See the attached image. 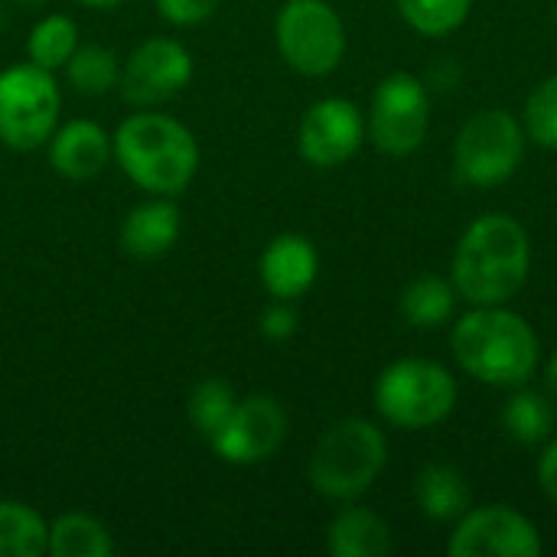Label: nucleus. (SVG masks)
Listing matches in <instances>:
<instances>
[{"label":"nucleus","instance_id":"nucleus-25","mask_svg":"<svg viewBox=\"0 0 557 557\" xmlns=\"http://www.w3.org/2000/svg\"><path fill=\"white\" fill-rule=\"evenodd\" d=\"M235 401H238V398H235V392L228 388V382H222V379H206V382H199V385L193 388V395H189V421H193V428H196L206 441H212V437L222 431V424L228 421Z\"/></svg>","mask_w":557,"mask_h":557},{"label":"nucleus","instance_id":"nucleus-6","mask_svg":"<svg viewBox=\"0 0 557 557\" xmlns=\"http://www.w3.org/2000/svg\"><path fill=\"white\" fill-rule=\"evenodd\" d=\"M59 85L39 65H13L0 72V140L13 150H36L59 121Z\"/></svg>","mask_w":557,"mask_h":557},{"label":"nucleus","instance_id":"nucleus-32","mask_svg":"<svg viewBox=\"0 0 557 557\" xmlns=\"http://www.w3.org/2000/svg\"><path fill=\"white\" fill-rule=\"evenodd\" d=\"M78 3H85V7H117L124 0H78Z\"/></svg>","mask_w":557,"mask_h":557},{"label":"nucleus","instance_id":"nucleus-28","mask_svg":"<svg viewBox=\"0 0 557 557\" xmlns=\"http://www.w3.org/2000/svg\"><path fill=\"white\" fill-rule=\"evenodd\" d=\"M157 10L173 26H196L219 10V0H157Z\"/></svg>","mask_w":557,"mask_h":557},{"label":"nucleus","instance_id":"nucleus-19","mask_svg":"<svg viewBox=\"0 0 557 557\" xmlns=\"http://www.w3.org/2000/svg\"><path fill=\"white\" fill-rule=\"evenodd\" d=\"M49 552L55 557H111L114 542H111V532L98 519L69 512L52 522Z\"/></svg>","mask_w":557,"mask_h":557},{"label":"nucleus","instance_id":"nucleus-29","mask_svg":"<svg viewBox=\"0 0 557 557\" xmlns=\"http://www.w3.org/2000/svg\"><path fill=\"white\" fill-rule=\"evenodd\" d=\"M297 310L290 307V300H277L274 307H268L264 313H261V333L268 336V339H274V343H284V339H290L294 333H297Z\"/></svg>","mask_w":557,"mask_h":557},{"label":"nucleus","instance_id":"nucleus-18","mask_svg":"<svg viewBox=\"0 0 557 557\" xmlns=\"http://www.w3.org/2000/svg\"><path fill=\"white\" fill-rule=\"evenodd\" d=\"M414 496H418V506L428 519H437V522H454L460 519L467 509H470V486L467 480L447 467V463H431L418 473V483H414Z\"/></svg>","mask_w":557,"mask_h":557},{"label":"nucleus","instance_id":"nucleus-22","mask_svg":"<svg viewBox=\"0 0 557 557\" xmlns=\"http://www.w3.org/2000/svg\"><path fill=\"white\" fill-rule=\"evenodd\" d=\"M457 304V287L444 277H421L401 294V313L411 326L431 330L450 320Z\"/></svg>","mask_w":557,"mask_h":557},{"label":"nucleus","instance_id":"nucleus-8","mask_svg":"<svg viewBox=\"0 0 557 557\" xmlns=\"http://www.w3.org/2000/svg\"><path fill=\"white\" fill-rule=\"evenodd\" d=\"M525 153L522 124L509 111H480L473 114L454 144V166L463 183L473 186H496L506 183Z\"/></svg>","mask_w":557,"mask_h":557},{"label":"nucleus","instance_id":"nucleus-20","mask_svg":"<svg viewBox=\"0 0 557 557\" xmlns=\"http://www.w3.org/2000/svg\"><path fill=\"white\" fill-rule=\"evenodd\" d=\"M49 552V525L23 503H0V557H39Z\"/></svg>","mask_w":557,"mask_h":557},{"label":"nucleus","instance_id":"nucleus-17","mask_svg":"<svg viewBox=\"0 0 557 557\" xmlns=\"http://www.w3.org/2000/svg\"><path fill=\"white\" fill-rule=\"evenodd\" d=\"M326 548L333 557H385L392 552V532L375 512L349 506L330 522Z\"/></svg>","mask_w":557,"mask_h":557},{"label":"nucleus","instance_id":"nucleus-2","mask_svg":"<svg viewBox=\"0 0 557 557\" xmlns=\"http://www.w3.org/2000/svg\"><path fill=\"white\" fill-rule=\"evenodd\" d=\"M121 170L153 196L183 193L199 170V144L166 114H131L111 137Z\"/></svg>","mask_w":557,"mask_h":557},{"label":"nucleus","instance_id":"nucleus-27","mask_svg":"<svg viewBox=\"0 0 557 557\" xmlns=\"http://www.w3.org/2000/svg\"><path fill=\"white\" fill-rule=\"evenodd\" d=\"M525 134L539 144L557 150V75L545 78L525 101Z\"/></svg>","mask_w":557,"mask_h":557},{"label":"nucleus","instance_id":"nucleus-23","mask_svg":"<svg viewBox=\"0 0 557 557\" xmlns=\"http://www.w3.org/2000/svg\"><path fill=\"white\" fill-rule=\"evenodd\" d=\"M26 49H29V62L33 65L46 69V72L62 69L72 59V52L78 49V26H75V20L62 16V13L42 16L33 26V33H29Z\"/></svg>","mask_w":557,"mask_h":557},{"label":"nucleus","instance_id":"nucleus-21","mask_svg":"<svg viewBox=\"0 0 557 557\" xmlns=\"http://www.w3.org/2000/svg\"><path fill=\"white\" fill-rule=\"evenodd\" d=\"M65 69V78L69 85L78 91V95H108L111 88H117L121 82V62L111 49L104 46H78L72 52V59L62 65Z\"/></svg>","mask_w":557,"mask_h":557},{"label":"nucleus","instance_id":"nucleus-10","mask_svg":"<svg viewBox=\"0 0 557 557\" xmlns=\"http://www.w3.org/2000/svg\"><path fill=\"white\" fill-rule=\"evenodd\" d=\"M447 555L454 557H539L542 539L539 529L509 506H483L467 509L460 516L457 532L447 542Z\"/></svg>","mask_w":557,"mask_h":557},{"label":"nucleus","instance_id":"nucleus-16","mask_svg":"<svg viewBox=\"0 0 557 557\" xmlns=\"http://www.w3.org/2000/svg\"><path fill=\"white\" fill-rule=\"evenodd\" d=\"M180 209L157 196L150 202H140L134 206L124 222H121V248L131 255V258H160L166 255L176 238H180Z\"/></svg>","mask_w":557,"mask_h":557},{"label":"nucleus","instance_id":"nucleus-31","mask_svg":"<svg viewBox=\"0 0 557 557\" xmlns=\"http://www.w3.org/2000/svg\"><path fill=\"white\" fill-rule=\"evenodd\" d=\"M548 385H552V392H555L557 398V352L555 359H552V366H548Z\"/></svg>","mask_w":557,"mask_h":557},{"label":"nucleus","instance_id":"nucleus-34","mask_svg":"<svg viewBox=\"0 0 557 557\" xmlns=\"http://www.w3.org/2000/svg\"><path fill=\"white\" fill-rule=\"evenodd\" d=\"M0 23H3V10H0Z\"/></svg>","mask_w":557,"mask_h":557},{"label":"nucleus","instance_id":"nucleus-11","mask_svg":"<svg viewBox=\"0 0 557 557\" xmlns=\"http://www.w3.org/2000/svg\"><path fill=\"white\" fill-rule=\"evenodd\" d=\"M193 78V55L183 42L166 36L144 39L121 65V98L127 104H160L186 88Z\"/></svg>","mask_w":557,"mask_h":557},{"label":"nucleus","instance_id":"nucleus-33","mask_svg":"<svg viewBox=\"0 0 557 557\" xmlns=\"http://www.w3.org/2000/svg\"><path fill=\"white\" fill-rule=\"evenodd\" d=\"M16 3H23V7H42L46 0H16Z\"/></svg>","mask_w":557,"mask_h":557},{"label":"nucleus","instance_id":"nucleus-7","mask_svg":"<svg viewBox=\"0 0 557 557\" xmlns=\"http://www.w3.org/2000/svg\"><path fill=\"white\" fill-rule=\"evenodd\" d=\"M284 62L300 75H330L346 52V29L326 0H287L274 23Z\"/></svg>","mask_w":557,"mask_h":557},{"label":"nucleus","instance_id":"nucleus-13","mask_svg":"<svg viewBox=\"0 0 557 557\" xmlns=\"http://www.w3.org/2000/svg\"><path fill=\"white\" fill-rule=\"evenodd\" d=\"M366 134L362 111L346 98H323L300 121V157L313 166L346 163Z\"/></svg>","mask_w":557,"mask_h":557},{"label":"nucleus","instance_id":"nucleus-1","mask_svg":"<svg viewBox=\"0 0 557 557\" xmlns=\"http://www.w3.org/2000/svg\"><path fill=\"white\" fill-rule=\"evenodd\" d=\"M529 235L506 215L490 212L476 219L454 255V287L473 307H499L512 300L529 277Z\"/></svg>","mask_w":557,"mask_h":557},{"label":"nucleus","instance_id":"nucleus-15","mask_svg":"<svg viewBox=\"0 0 557 557\" xmlns=\"http://www.w3.org/2000/svg\"><path fill=\"white\" fill-rule=\"evenodd\" d=\"M111 137L95 121H69L52 131L49 163L65 180H91L104 170L111 157Z\"/></svg>","mask_w":557,"mask_h":557},{"label":"nucleus","instance_id":"nucleus-24","mask_svg":"<svg viewBox=\"0 0 557 557\" xmlns=\"http://www.w3.org/2000/svg\"><path fill=\"white\" fill-rule=\"evenodd\" d=\"M552 424H555V411H552L548 398H542L535 392H519L503 408V428L519 444H539V441H545L552 434Z\"/></svg>","mask_w":557,"mask_h":557},{"label":"nucleus","instance_id":"nucleus-9","mask_svg":"<svg viewBox=\"0 0 557 557\" xmlns=\"http://www.w3.org/2000/svg\"><path fill=\"white\" fill-rule=\"evenodd\" d=\"M431 127V98L428 88L408 75L395 72L388 75L369 108V137L372 144L388 157H408L421 147Z\"/></svg>","mask_w":557,"mask_h":557},{"label":"nucleus","instance_id":"nucleus-26","mask_svg":"<svg viewBox=\"0 0 557 557\" xmlns=\"http://www.w3.org/2000/svg\"><path fill=\"white\" fill-rule=\"evenodd\" d=\"M395 3L401 16L424 36H444L457 29L470 13V0H395Z\"/></svg>","mask_w":557,"mask_h":557},{"label":"nucleus","instance_id":"nucleus-5","mask_svg":"<svg viewBox=\"0 0 557 557\" xmlns=\"http://www.w3.org/2000/svg\"><path fill=\"white\" fill-rule=\"evenodd\" d=\"M457 405L454 375L428 359L392 362L375 385L379 414L405 431H421L441 424Z\"/></svg>","mask_w":557,"mask_h":557},{"label":"nucleus","instance_id":"nucleus-4","mask_svg":"<svg viewBox=\"0 0 557 557\" xmlns=\"http://www.w3.org/2000/svg\"><path fill=\"white\" fill-rule=\"evenodd\" d=\"M385 434L366 418L333 424L310 454V483L326 499H359L385 470Z\"/></svg>","mask_w":557,"mask_h":557},{"label":"nucleus","instance_id":"nucleus-30","mask_svg":"<svg viewBox=\"0 0 557 557\" xmlns=\"http://www.w3.org/2000/svg\"><path fill=\"white\" fill-rule=\"evenodd\" d=\"M539 483L542 490L548 493V499L557 503V441L542 454V463H539Z\"/></svg>","mask_w":557,"mask_h":557},{"label":"nucleus","instance_id":"nucleus-14","mask_svg":"<svg viewBox=\"0 0 557 557\" xmlns=\"http://www.w3.org/2000/svg\"><path fill=\"white\" fill-rule=\"evenodd\" d=\"M317 248L304 235H277L261 255V284L274 300H297L317 281Z\"/></svg>","mask_w":557,"mask_h":557},{"label":"nucleus","instance_id":"nucleus-35","mask_svg":"<svg viewBox=\"0 0 557 557\" xmlns=\"http://www.w3.org/2000/svg\"><path fill=\"white\" fill-rule=\"evenodd\" d=\"M555 16H557V7H555Z\"/></svg>","mask_w":557,"mask_h":557},{"label":"nucleus","instance_id":"nucleus-12","mask_svg":"<svg viewBox=\"0 0 557 557\" xmlns=\"http://www.w3.org/2000/svg\"><path fill=\"white\" fill-rule=\"evenodd\" d=\"M284 437H287L284 408L268 395H251V398L235 401L228 421L209 444L225 463L248 467V463H261L271 454H277Z\"/></svg>","mask_w":557,"mask_h":557},{"label":"nucleus","instance_id":"nucleus-3","mask_svg":"<svg viewBox=\"0 0 557 557\" xmlns=\"http://www.w3.org/2000/svg\"><path fill=\"white\" fill-rule=\"evenodd\" d=\"M457 362L480 382L496 388L525 385L539 366V336L512 310L480 307L454 330Z\"/></svg>","mask_w":557,"mask_h":557}]
</instances>
